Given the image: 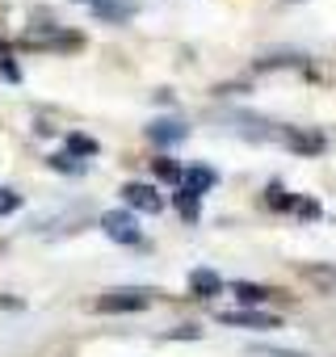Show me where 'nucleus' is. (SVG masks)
<instances>
[{
    "label": "nucleus",
    "mask_w": 336,
    "mask_h": 357,
    "mask_svg": "<svg viewBox=\"0 0 336 357\" xmlns=\"http://www.w3.org/2000/svg\"><path fill=\"white\" fill-rule=\"evenodd\" d=\"M101 227H105V236L114 244H143V231H139L135 215H126V211H105L101 215Z\"/></svg>",
    "instance_id": "nucleus-1"
},
{
    "label": "nucleus",
    "mask_w": 336,
    "mask_h": 357,
    "mask_svg": "<svg viewBox=\"0 0 336 357\" xmlns=\"http://www.w3.org/2000/svg\"><path fill=\"white\" fill-rule=\"evenodd\" d=\"M122 198H126L130 211H143V215H160V211H164V198H160L151 185H139V181L122 185Z\"/></svg>",
    "instance_id": "nucleus-2"
},
{
    "label": "nucleus",
    "mask_w": 336,
    "mask_h": 357,
    "mask_svg": "<svg viewBox=\"0 0 336 357\" xmlns=\"http://www.w3.org/2000/svg\"><path fill=\"white\" fill-rule=\"evenodd\" d=\"M143 307H147L143 290H114V294L97 298V311H143Z\"/></svg>",
    "instance_id": "nucleus-3"
},
{
    "label": "nucleus",
    "mask_w": 336,
    "mask_h": 357,
    "mask_svg": "<svg viewBox=\"0 0 336 357\" xmlns=\"http://www.w3.org/2000/svg\"><path fill=\"white\" fill-rule=\"evenodd\" d=\"M215 181H219V172L211 168V164H194V168H181V190H190V194H206V190H215Z\"/></svg>",
    "instance_id": "nucleus-4"
},
{
    "label": "nucleus",
    "mask_w": 336,
    "mask_h": 357,
    "mask_svg": "<svg viewBox=\"0 0 336 357\" xmlns=\"http://www.w3.org/2000/svg\"><path fill=\"white\" fill-rule=\"evenodd\" d=\"M219 324H231V328H257V332L277 328V319H273V315H261V311H219Z\"/></svg>",
    "instance_id": "nucleus-5"
},
{
    "label": "nucleus",
    "mask_w": 336,
    "mask_h": 357,
    "mask_svg": "<svg viewBox=\"0 0 336 357\" xmlns=\"http://www.w3.org/2000/svg\"><path fill=\"white\" fill-rule=\"evenodd\" d=\"M185 135H190V126H185V122H168V118H160V122H151V126H147V139H151V143H168V147L181 143Z\"/></svg>",
    "instance_id": "nucleus-6"
},
{
    "label": "nucleus",
    "mask_w": 336,
    "mask_h": 357,
    "mask_svg": "<svg viewBox=\"0 0 336 357\" xmlns=\"http://www.w3.org/2000/svg\"><path fill=\"white\" fill-rule=\"evenodd\" d=\"M190 290H194L198 298H215V294L223 290V282H219L215 269H194V273H190Z\"/></svg>",
    "instance_id": "nucleus-7"
},
{
    "label": "nucleus",
    "mask_w": 336,
    "mask_h": 357,
    "mask_svg": "<svg viewBox=\"0 0 336 357\" xmlns=\"http://www.w3.org/2000/svg\"><path fill=\"white\" fill-rule=\"evenodd\" d=\"M282 143L290 151H307V155L323 151V135H298V130H286V126H282Z\"/></svg>",
    "instance_id": "nucleus-8"
},
{
    "label": "nucleus",
    "mask_w": 336,
    "mask_h": 357,
    "mask_svg": "<svg viewBox=\"0 0 336 357\" xmlns=\"http://www.w3.org/2000/svg\"><path fill=\"white\" fill-rule=\"evenodd\" d=\"M173 206H177V215H181L185 223H198V215H202V198L190 194V190H177V194H173Z\"/></svg>",
    "instance_id": "nucleus-9"
},
{
    "label": "nucleus",
    "mask_w": 336,
    "mask_h": 357,
    "mask_svg": "<svg viewBox=\"0 0 336 357\" xmlns=\"http://www.w3.org/2000/svg\"><path fill=\"white\" fill-rule=\"evenodd\" d=\"M231 294H236L244 307H257V303H265L273 290H269V286H257V282H236V286H231Z\"/></svg>",
    "instance_id": "nucleus-10"
},
{
    "label": "nucleus",
    "mask_w": 336,
    "mask_h": 357,
    "mask_svg": "<svg viewBox=\"0 0 336 357\" xmlns=\"http://www.w3.org/2000/svg\"><path fill=\"white\" fill-rule=\"evenodd\" d=\"M93 13L97 17H109V22H126L135 9L126 5V0H93Z\"/></svg>",
    "instance_id": "nucleus-11"
},
{
    "label": "nucleus",
    "mask_w": 336,
    "mask_h": 357,
    "mask_svg": "<svg viewBox=\"0 0 336 357\" xmlns=\"http://www.w3.org/2000/svg\"><path fill=\"white\" fill-rule=\"evenodd\" d=\"M101 147H97V139H89V135H68V155H97Z\"/></svg>",
    "instance_id": "nucleus-12"
},
{
    "label": "nucleus",
    "mask_w": 336,
    "mask_h": 357,
    "mask_svg": "<svg viewBox=\"0 0 336 357\" xmlns=\"http://www.w3.org/2000/svg\"><path fill=\"white\" fill-rule=\"evenodd\" d=\"M151 172L160 176V181H181V164H177V160H168V155L151 160Z\"/></svg>",
    "instance_id": "nucleus-13"
},
{
    "label": "nucleus",
    "mask_w": 336,
    "mask_h": 357,
    "mask_svg": "<svg viewBox=\"0 0 336 357\" xmlns=\"http://www.w3.org/2000/svg\"><path fill=\"white\" fill-rule=\"evenodd\" d=\"M51 168H55V172H72V176H80V172H84V160L59 151V155H51Z\"/></svg>",
    "instance_id": "nucleus-14"
},
{
    "label": "nucleus",
    "mask_w": 336,
    "mask_h": 357,
    "mask_svg": "<svg viewBox=\"0 0 336 357\" xmlns=\"http://www.w3.org/2000/svg\"><path fill=\"white\" fill-rule=\"evenodd\" d=\"M290 206H294L303 219H319V202H311V198H290Z\"/></svg>",
    "instance_id": "nucleus-15"
},
{
    "label": "nucleus",
    "mask_w": 336,
    "mask_h": 357,
    "mask_svg": "<svg viewBox=\"0 0 336 357\" xmlns=\"http://www.w3.org/2000/svg\"><path fill=\"white\" fill-rule=\"evenodd\" d=\"M265 202H269L273 211H286V206H290V198H286V190H282V185H269V194H265Z\"/></svg>",
    "instance_id": "nucleus-16"
},
{
    "label": "nucleus",
    "mask_w": 336,
    "mask_h": 357,
    "mask_svg": "<svg viewBox=\"0 0 336 357\" xmlns=\"http://www.w3.org/2000/svg\"><path fill=\"white\" fill-rule=\"evenodd\" d=\"M22 206V194H13V190H0V215H13Z\"/></svg>",
    "instance_id": "nucleus-17"
},
{
    "label": "nucleus",
    "mask_w": 336,
    "mask_h": 357,
    "mask_svg": "<svg viewBox=\"0 0 336 357\" xmlns=\"http://www.w3.org/2000/svg\"><path fill=\"white\" fill-rule=\"evenodd\" d=\"M0 76H5V80H22V72H17V63H13V59L0 63Z\"/></svg>",
    "instance_id": "nucleus-18"
}]
</instances>
